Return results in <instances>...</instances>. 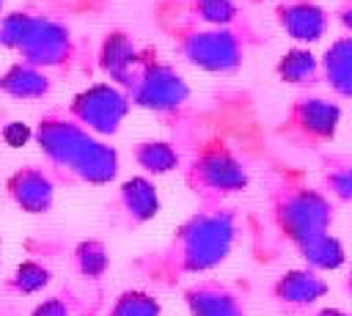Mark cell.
I'll use <instances>...</instances> for the list:
<instances>
[{
	"instance_id": "8992f818",
	"label": "cell",
	"mask_w": 352,
	"mask_h": 316,
	"mask_svg": "<svg viewBox=\"0 0 352 316\" xmlns=\"http://www.w3.org/2000/svg\"><path fill=\"white\" fill-rule=\"evenodd\" d=\"M300 253H302V258L308 261V267H311L314 272H316V269H336V267L344 264V247H341V242H338L336 236H330V234H322V236L305 242V245L300 247Z\"/></svg>"
},
{
	"instance_id": "3957f363",
	"label": "cell",
	"mask_w": 352,
	"mask_h": 316,
	"mask_svg": "<svg viewBox=\"0 0 352 316\" xmlns=\"http://www.w3.org/2000/svg\"><path fill=\"white\" fill-rule=\"evenodd\" d=\"M190 316H245L242 302L217 283H201L187 291Z\"/></svg>"
},
{
	"instance_id": "277c9868",
	"label": "cell",
	"mask_w": 352,
	"mask_h": 316,
	"mask_svg": "<svg viewBox=\"0 0 352 316\" xmlns=\"http://www.w3.org/2000/svg\"><path fill=\"white\" fill-rule=\"evenodd\" d=\"M324 291H327V283L314 269H292L272 289V294L286 305H311L322 300Z\"/></svg>"
},
{
	"instance_id": "e0dca14e",
	"label": "cell",
	"mask_w": 352,
	"mask_h": 316,
	"mask_svg": "<svg viewBox=\"0 0 352 316\" xmlns=\"http://www.w3.org/2000/svg\"><path fill=\"white\" fill-rule=\"evenodd\" d=\"M346 291L352 294V269H349V278H346Z\"/></svg>"
},
{
	"instance_id": "6da1fadb",
	"label": "cell",
	"mask_w": 352,
	"mask_h": 316,
	"mask_svg": "<svg viewBox=\"0 0 352 316\" xmlns=\"http://www.w3.org/2000/svg\"><path fill=\"white\" fill-rule=\"evenodd\" d=\"M231 245V223L226 214H204L190 220L176 236V258L187 272L217 264Z\"/></svg>"
},
{
	"instance_id": "2e32d148",
	"label": "cell",
	"mask_w": 352,
	"mask_h": 316,
	"mask_svg": "<svg viewBox=\"0 0 352 316\" xmlns=\"http://www.w3.org/2000/svg\"><path fill=\"white\" fill-rule=\"evenodd\" d=\"M341 19H344V25H346V27H352V3L341 11Z\"/></svg>"
},
{
	"instance_id": "9a60e30c",
	"label": "cell",
	"mask_w": 352,
	"mask_h": 316,
	"mask_svg": "<svg viewBox=\"0 0 352 316\" xmlns=\"http://www.w3.org/2000/svg\"><path fill=\"white\" fill-rule=\"evenodd\" d=\"M314 316H352V313H346V311H338V308H322V311H316Z\"/></svg>"
},
{
	"instance_id": "7c38bea8",
	"label": "cell",
	"mask_w": 352,
	"mask_h": 316,
	"mask_svg": "<svg viewBox=\"0 0 352 316\" xmlns=\"http://www.w3.org/2000/svg\"><path fill=\"white\" fill-rule=\"evenodd\" d=\"M47 280H50V272H47L44 267L28 261V264H22V267L16 269L11 286H14L19 294H33V291H38L41 286H47Z\"/></svg>"
},
{
	"instance_id": "5b68a950",
	"label": "cell",
	"mask_w": 352,
	"mask_h": 316,
	"mask_svg": "<svg viewBox=\"0 0 352 316\" xmlns=\"http://www.w3.org/2000/svg\"><path fill=\"white\" fill-rule=\"evenodd\" d=\"M11 195L16 198V203L28 212H44L50 206V184L38 176V173H22L11 181Z\"/></svg>"
},
{
	"instance_id": "4fadbf2b",
	"label": "cell",
	"mask_w": 352,
	"mask_h": 316,
	"mask_svg": "<svg viewBox=\"0 0 352 316\" xmlns=\"http://www.w3.org/2000/svg\"><path fill=\"white\" fill-rule=\"evenodd\" d=\"M327 184L330 190L344 198V201H352V159H333L330 162V170H327Z\"/></svg>"
},
{
	"instance_id": "9c48e42d",
	"label": "cell",
	"mask_w": 352,
	"mask_h": 316,
	"mask_svg": "<svg viewBox=\"0 0 352 316\" xmlns=\"http://www.w3.org/2000/svg\"><path fill=\"white\" fill-rule=\"evenodd\" d=\"M124 203L135 220H146L157 212V195L146 181H132L124 187Z\"/></svg>"
},
{
	"instance_id": "30bf717a",
	"label": "cell",
	"mask_w": 352,
	"mask_h": 316,
	"mask_svg": "<svg viewBox=\"0 0 352 316\" xmlns=\"http://www.w3.org/2000/svg\"><path fill=\"white\" fill-rule=\"evenodd\" d=\"M110 316H160V302L140 291H126L116 300Z\"/></svg>"
},
{
	"instance_id": "7a4b0ae2",
	"label": "cell",
	"mask_w": 352,
	"mask_h": 316,
	"mask_svg": "<svg viewBox=\"0 0 352 316\" xmlns=\"http://www.w3.org/2000/svg\"><path fill=\"white\" fill-rule=\"evenodd\" d=\"M275 220H278L280 231L297 247H302L305 242L327 234V225L333 220V209H330L324 195L297 187V190H286L275 201Z\"/></svg>"
},
{
	"instance_id": "52a82bcc",
	"label": "cell",
	"mask_w": 352,
	"mask_h": 316,
	"mask_svg": "<svg viewBox=\"0 0 352 316\" xmlns=\"http://www.w3.org/2000/svg\"><path fill=\"white\" fill-rule=\"evenodd\" d=\"M324 66H327L330 82H333L341 93H349V96H352V38L338 41V44L327 52Z\"/></svg>"
},
{
	"instance_id": "8fae6325",
	"label": "cell",
	"mask_w": 352,
	"mask_h": 316,
	"mask_svg": "<svg viewBox=\"0 0 352 316\" xmlns=\"http://www.w3.org/2000/svg\"><path fill=\"white\" fill-rule=\"evenodd\" d=\"M74 261H77V269H80L82 275H88V278H99V275L104 272V267H107V256H104V247H102L99 242H85V245H80Z\"/></svg>"
},
{
	"instance_id": "5bb4252c",
	"label": "cell",
	"mask_w": 352,
	"mask_h": 316,
	"mask_svg": "<svg viewBox=\"0 0 352 316\" xmlns=\"http://www.w3.org/2000/svg\"><path fill=\"white\" fill-rule=\"evenodd\" d=\"M30 316H72V305L63 297H50L41 305H36Z\"/></svg>"
},
{
	"instance_id": "ba28073f",
	"label": "cell",
	"mask_w": 352,
	"mask_h": 316,
	"mask_svg": "<svg viewBox=\"0 0 352 316\" xmlns=\"http://www.w3.org/2000/svg\"><path fill=\"white\" fill-rule=\"evenodd\" d=\"M289 27L297 38H319V33L324 30V14L316 5H294L289 11Z\"/></svg>"
}]
</instances>
